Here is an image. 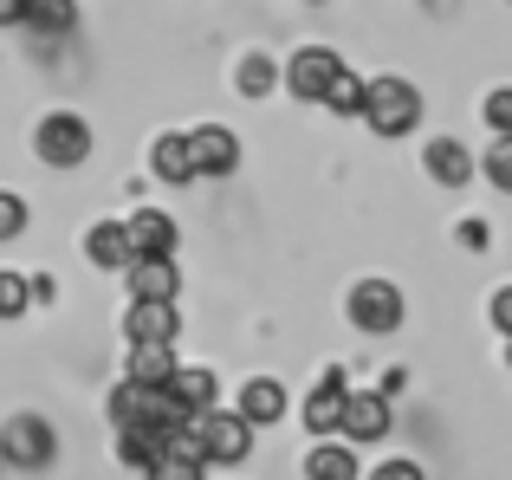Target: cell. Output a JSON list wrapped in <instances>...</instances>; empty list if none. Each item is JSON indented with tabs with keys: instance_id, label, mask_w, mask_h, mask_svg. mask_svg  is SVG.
<instances>
[{
	"instance_id": "cell-28",
	"label": "cell",
	"mask_w": 512,
	"mask_h": 480,
	"mask_svg": "<svg viewBox=\"0 0 512 480\" xmlns=\"http://www.w3.org/2000/svg\"><path fill=\"white\" fill-rule=\"evenodd\" d=\"M20 228H26V202L20 195H0V240H13Z\"/></svg>"
},
{
	"instance_id": "cell-26",
	"label": "cell",
	"mask_w": 512,
	"mask_h": 480,
	"mask_svg": "<svg viewBox=\"0 0 512 480\" xmlns=\"http://www.w3.org/2000/svg\"><path fill=\"white\" fill-rule=\"evenodd\" d=\"M487 176H493V189H506L512 195V137L493 143V156H487Z\"/></svg>"
},
{
	"instance_id": "cell-17",
	"label": "cell",
	"mask_w": 512,
	"mask_h": 480,
	"mask_svg": "<svg viewBox=\"0 0 512 480\" xmlns=\"http://www.w3.org/2000/svg\"><path fill=\"white\" fill-rule=\"evenodd\" d=\"M150 163H156V176H163V182H175V189L201 176V169H195V143H188V137H156Z\"/></svg>"
},
{
	"instance_id": "cell-29",
	"label": "cell",
	"mask_w": 512,
	"mask_h": 480,
	"mask_svg": "<svg viewBox=\"0 0 512 480\" xmlns=\"http://www.w3.org/2000/svg\"><path fill=\"white\" fill-rule=\"evenodd\" d=\"M370 480H422V468H415V461H383Z\"/></svg>"
},
{
	"instance_id": "cell-12",
	"label": "cell",
	"mask_w": 512,
	"mask_h": 480,
	"mask_svg": "<svg viewBox=\"0 0 512 480\" xmlns=\"http://www.w3.org/2000/svg\"><path fill=\"white\" fill-rule=\"evenodd\" d=\"M188 143H195V169H208V176H234V163H240L234 130L201 124V130H188Z\"/></svg>"
},
{
	"instance_id": "cell-1",
	"label": "cell",
	"mask_w": 512,
	"mask_h": 480,
	"mask_svg": "<svg viewBox=\"0 0 512 480\" xmlns=\"http://www.w3.org/2000/svg\"><path fill=\"white\" fill-rule=\"evenodd\" d=\"M415 117H422L415 85H402V78H370V85H363V124H370L376 137H409Z\"/></svg>"
},
{
	"instance_id": "cell-22",
	"label": "cell",
	"mask_w": 512,
	"mask_h": 480,
	"mask_svg": "<svg viewBox=\"0 0 512 480\" xmlns=\"http://www.w3.org/2000/svg\"><path fill=\"white\" fill-rule=\"evenodd\" d=\"M72 0H33V7H26V26H39V33H65V26H72Z\"/></svg>"
},
{
	"instance_id": "cell-30",
	"label": "cell",
	"mask_w": 512,
	"mask_h": 480,
	"mask_svg": "<svg viewBox=\"0 0 512 480\" xmlns=\"http://www.w3.org/2000/svg\"><path fill=\"white\" fill-rule=\"evenodd\" d=\"M493 325H500L506 338H512V286H506V292H493Z\"/></svg>"
},
{
	"instance_id": "cell-7",
	"label": "cell",
	"mask_w": 512,
	"mask_h": 480,
	"mask_svg": "<svg viewBox=\"0 0 512 480\" xmlns=\"http://www.w3.org/2000/svg\"><path fill=\"white\" fill-rule=\"evenodd\" d=\"M338 435H350V442H383L389 435V390H350Z\"/></svg>"
},
{
	"instance_id": "cell-31",
	"label": "cell",
	"mask_w": 512,
	"mask_h": 480,
	"mask_svg": "<svg viewBox=\"0 0 512 480\" xmlns=\"http://www.w3.org/2000/svg\"><path fill=\"white\" fill-rule=\"evenodd\" d=\"M26 7L33 0H0V26H26Z\"/></svg>"
},
{
	"instance_id": "cell-10",
	"label": "cell",
	"mask_w": 512,
	"mask_h": 480,
	"mask_svg": "<svg viewBox=\"0 0 512 480\" xmlns=\"http://www.w3.org/2000/svg\"><path fill=\"white\" fill-rule=\"evenodd\" d=\"M344 403H350V390H344L338 370H331V377H318L312 396H305V429H318V435L344 429Z\"/></svg>"
},
{
	"instance_id": "cell-16",
	"label": "cell",
	"mask_w": 512,
	"mask_h": 480,
	"mask_svg": "<svg viewBox=\"0 0 512 480\" xmlns=\"http://www.w3.org/2000/svg\"><path fill=\"white\" fill-rule=\"evenodd\" d=\"M175 370H182V364H175L169 344H130V383H143V390H163Z\"/></svg>"
},
{
	"instance_id": "cell-27",
	"label": "cell",
	"mask_w": 512,
	"mask_h": 480,
	"mask_svg": "<svg viewBox=\"0 0 512 480\" xmlns=\"http://www.w3.org/2000/svg\"><path fill=\"white\" fill-rule=\"evenodd\" d=\"M480 117H487V124L500 130V137H512V85H506V91H493V98H487V111H480Z\"/></svg>"
},
{
	"instance_id": "cell-18",
	"label": "cell",
	"mask_w": 512,
	"mask_h": 480,
	"mask_svg": "<svg viewBox=\"0 0 512 480\" xmlns=\"http://www.w3.org/2000/svg\"><path fill=\"white\" fill-rule=\"evenodd\" d=\"M130 240H137V253H175V221L163 208H143V215H130Z\"/></svg>"
},
{
	"instance_id": "cell-25",
	"label": "cell",
	"mask_w": 512,
	"mask_h": 480,
	"mask_svg": "<svg viewBox=\"0 0 512 480\" xmlns=\"http://www.w3.org/2000/svg\"><path fill=\"white\" fill-rule=\"evenodd\" d=\"M201 468H208V461H188V455H163L150 468V480H201Z\"/></svg>"
},
{
	"instance_id": "cell-15",
	"label": "cell",
	"mask_w": 512,
	"mask_h": 480,
	"mask_svg": "<svg viewBox=\"0 0 512 480\" xmlns=\"http://www.w3.org/2000/svg\"><path fill=\"white\" fill-rule=\"evenodd\" d=\"M240 416H247L253 429H273V422L286 416V390H279L273 377H253L247 390H240Z\"/></svg>"
},
{
	"instance_id": "cell-14",
	"label": "cell",
	"mask_w": 512,
	"mask_h": 480,
	"mask_svg": "<svg viewBox=\"0 0 512 480\" xmlns=\"http://www.w3.org/2000/svg\"><path fill=\"white\" fill-rule=\"evenodd\" d=\"M422 163H428V176H435L441 189H461V182L474 176V156H467V143H454V137H435Z\"/></svg>"
},
{
	"instance_id": "cell-3",
	"label": "cell",
	"mask_w": 512,
	"mask_h": 480,
	"mask_svg": "<svg viewBox=\"0 0 512 480\" xmlns=\"http://www.w3.org/2000/svg\"><path fill=\"white\" fill-rule=\"evenodd\" d=\"M350 318H357V331L383 338V331L402 325V292L389 286V279H363V286L350 292Z\"/></svg>"
},
{
	"instance_id": "cell-2",
	"label": "cell",
	"mask_w": 512,
	"mask_h": 480,
	"mask_svg": "<svg viewBox=\"0 0 512 480\" xmlns=\"http://www.w3.org/2000/svg\"><path fill=\"white\" fill-rule=\"evenodd\" d=\"M33 143H39V156H46L52 169H78L91 156V124H85V117H72V111H52L46 124H39Z\"/></svg>"
},
{
	"instance_id": "cell-9",
	"label": "cell",
	"mask_w": 512,
	"mask_h": 480,
	"mask_svg": "<svg viewBox=\"0 0 512 480\" xmlns=\"http://www.w3.org/2000/svg\"><path fill=\"white\" fill-rule=\"evenodd\" d=\"M85 253L104 266V273H130V260H137V240H130V221H98V228L85 234Z\"/></svg>"
},
{
	"instance_id": "cell-24",
	"label": "cell",
	"mask_w": 512,
	"mask_h": 480,
	"mask_svg": "<svg viewBox=\"0 0 512 480\" xmlns=\"http://www.w3.org/2000/svg\"><path fill=\"white\" fill-rule=\"evenodd\" d=\"M26 305H33V286L20 273H0V318H20Z\"/></svg>"
},
{
	"instance_id": "cell-32",
	"label": "cell",
	"mask_w": 512,
	"mask_h": 480,
	"mask_svg": "<svg viewBox=\"0 0 512 480\" xmlns=\"http://www.w3.org/2000/svg\"><path fill=\"white\" fill-rule=\"evenodd\" d=\"M506 357H512V338H506Z\"/></svg>"
},
{
	"instance_id": "cell-5",
	"label": "cell",
	"mask_w": 512,
	"mask_h": 480,
	"mask_svg": "<svg viewBox=\"0 0 512 480\" xmlns=\"http://www.w3.org/2000/svg\"><path fill=\"white\" fill-rule=\"evenodd\" d=\"M201 448H208V461H221V468H234V461H247V448H253V422L240 416H221V409H208L201 416Z\"/></svg>"
},
{
	"instance_id": "cell-8",
	"label": "cell",
	"mask_w": 512,
	"mask_h": 480,
	"mask_svg": "<svg viewBox=\"0 0 512 480\" xmlns=\"http://www.w3.org/2000/svg\"><path fill=\"white\" fill-rule=\"evenodd\" d=\"M124 331H130V344H175V331H182L175 325V299H137Z\"/></svg>"
},
{
	"instance_id": "cell-21",
	"label": "cell",
	"mask_w": 512,
	"mask_h": 480,
	"mask_svg": "<svg viewBox=\"0 0 512 480\" xmlns=\"http://www.w3.org/2000/svg\"><path fill=\"white\" fill-rule=\"evenodd\" d=\"M325 104H331V111H344V117H363V78H357V72H350V65H344V72H338V78H331V91H325Z\"/></svg>"
},
{
	"instance_id": "cell-13",
	"label": "cell",
	"mask_w": 512,
	"mask_h": 480,
	"mask_svg": "<svg viewBox=\"0 0 512 480\" xmlns=\"http://www.w3.org/2000/svg\"><path fill=\"white\" fill-rule=\"evenodd\" d=\"M117 455H124L130 468L150 474L156 461L169 455V429H156V422H124V429H117Z\"/></svg>"
},
{
	"instance_id": "cell-4",
	"label": "cell",
	"mask_w": 512,
	"mask_h": 480,
	"mask_svg": "<svg viewBox=\"0 0 512 480\" xmlns=\"http://www.w3.org/2000/svg\"><path fill=\"white\" fill-rule=\"evenodd\" d=\"M344 72V59L331 46H305L299 59L286 65V85H292V98H305V104H325V91H331V78Z\"/></svg>"
},
{
	"instance_id": "cell-19",
	"label": "cell",
	"mask_w": 512,
	"mask_h": 480,
	"mask_svg": "<svg viewBox=\"0 0 512 480\" xmlns=\"http://www.w3.org/2000/svg\"><path fill=\"white\" fill-rule=\"evenodd\" d=\"M305 474L312 480H357V455H350V442H318Z\"/></svg>"
},
{
	"instance_id": "cell-6",
	"label": "cell",
	"mask_w": 512,
	"mask_h": 480,
	"mask_svg": "<svg viewBox=\"0 0 512 480\" xmlns=\"http://www.w3.org/2000/svg\"><path fill=\"white\" fill-rule=\"evenodd\" d=\"M0 461H13V468H46L52 461V429L39 416H13L7 429H0Z\"/></svg>"
},
{
	"instance_id": "cell-11",
	"label": "cell",
	"mask_w": 512,
	"mask_h": 480,
	"mask_svg": "<svg viewBox=\"0 0 512 480\" xmlns=\"http://www.w3.org/2000/svg\"><path fill=\"white\" fill-rule=\"evenodd\" d=\"M182 273H175V253H137L130 260V292L137 299H175Z\"/></svg>"
},
{
	"instance_id": "cell-23",
	"label": "cell",
	"mask_w": 512,
	"mask_h": 480,
	"mask_svg": "<svg viewBox=\"0 0 512 480\" xmlns=\"http://www.w3.org/2000/svg\"><path fill=\"white\" fill-rule=\"evenodd\" d=\"M273 59H266V52H253L247 65H240V91H247V98H266V91H273Z\"/></svg>"
},
{
	"instance_id": "cell-20",
	"label": "cell",
	"mask_w": 512,
	"mask_h": 480,
	"mask_svg": "<svg viewBox=\"0 0 512 480\" xmlns=\"http://www.w3.org/2000/svg\"><path fill=\"white\" fill-rule=\"evenodd\" d=\"M169 390L182 396V409H188V416H208V409H214V377H208V370H175V377H169Z\"/></svg>"
}]
</instances>
